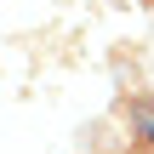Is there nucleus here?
Returning <instances> with one entry per match:
<instances>
[{"label":"nucleus","instance_id":"obj_1","mask_svg":"<svg viewBox=\"0 0 154 154\" xmlns=\"http://www.w3.org/2000/svg\"><path fill=\"white\" fill-rule=\"evenodd\" d=\"M137 126H143V137L154 143V103H137Z\"/></svg>","mask_w":154,"mask_h":154}]
</instances>
